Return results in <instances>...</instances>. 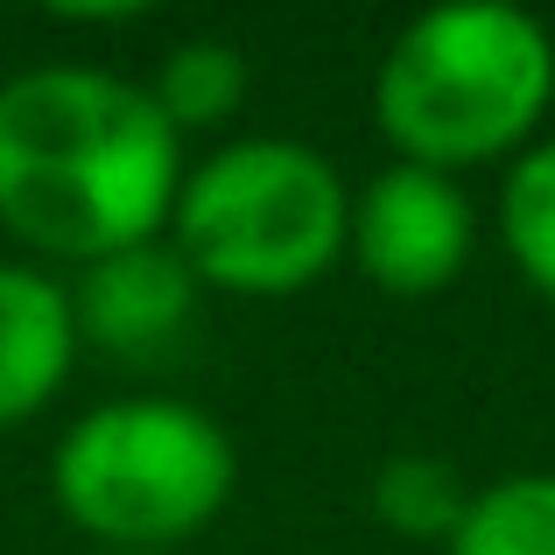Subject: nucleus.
Returning <instances> with one entry per match:
<instances>
[{
    "instance_id": "1",
    "label": "nucleus",
    "mask_w": 555,
    "mask_h": 555,
    "mask_svg": "<svg viewBox=\"0 0 555 555\" xmlns=\"http://www.w3.org/2000/svg\"><path fill=\"white\" fill-rule=\"evenodd\" d=\"M183 134L149 85L92 64H42L0 85V225L50 260H92L169 232Z\"/></svg>"
},
{
    "instance_id": "2",
    "label": "nucleus",
    "mask_w": 555,
    "mask_h": 555,
    "mask_svg": "<svg viewBox=\"0 0 555 555\" xmlns=\"http://www.w3.org/2000/svg\"><path fill=\"white\" fill-rule=\"evenodd\" d=\"M555 99V42L528 8L457 0L393 36L373 78V120L422 169H472L514 155Z\"/></svg>"
},
{
    "instance_id": "3",
    "label": "nucleus",
    "mask_w": 555,
    "mask_h": 555,
    "mask_svg": "<svg viewBox=\"0 0 555 555\" xmlns=\"http://www.w3.org/2000/svg\"><path fill=\"white\" fill-rule=\"evenodd\" d=\"M352 240V197L324 149L282 134H254L183 169L169 246L197 288L225 296H302L338 268Z\"/></svg>"
},
{
    "instance_id": "4",
    "label": "nucleus",
    "mask_w": 555,
    "mask_h": 555,
    "mask_svg": "<svg viewBox=\"0 0 555 555\" xmlns=\"http://www.w3.org/2000/svg\"><path fill=\"white\" fill-rule=\"evenodd\" d=\"M240 450L190 401H106L64 429L50 492L99 555H169L232 506Z\"/></svg>"
},
{
    "instance_id": "5",
    "label": "nucleus",
    "mask_w": 555,
    "mask_h": 555,
    "mask_svg": "<svg viewBox=\"0 0 555 555\" xmlns=\"http://www.w3.org/2000/svg\"><path fill=\"white\" fill-rule=\"evenodd\" d=\"M352 260L379 296H443L478 246V211L457 177L422 163H393L352 197Z\"/></svg>"
},
{
    "instance_id": "6",
    "label": "nucleus",
    "mask_w": 555,
    "mask_h": 555,
    "mask_svg": "<svg viewBox=\"0 0 555 555\" xmlns=\"http://www.w3.org/2000/svg\"><path fill=\"white\" fill-rule=\"evenodd\" d=\"M197 274L183 268V254L169 240L127 246L92 268H78L70 282V317H78V345L106 359H155L190 331L197 317Z\"/></svg>"
},
{
    "instance_id": "7",
    "label": "nucleus",
    "mask_w": 555,
    "mask_h": 555,
    "mask_svg": "<svg viewBox=\"0 0 555 555\" xmlns=\"http://www.w3.org/2000/svg\"><path fill=\"white\" fill-rule=\"evenodd\" d=\"M78 366L70 288L42 268L0 260V429H22L64 393Z\"/></svg>"
},
{
    "instance_id": "8",
    "label": "nucleus",
    "mask_w": 555,
    "mask_h": 555,
    "mask_svg": "<svg viewBox=\"0 0 555 555\" xmlns=\"http://www.w3.org/2000/svg\"><path fill=\"white\" fill-rule=\"evenodd\" d=\"M472 506V486L457 478V464L436 450H393L373 472V520L415 542H450Z\"/></svg>"
},
{
    "instance_id": "9",
    "label": "nucleus",
    "mask_w": 555,
    "mask_h": 555,
    "mask_svg": "<svg viewBox=\"0 0 555 555\" xmlns=\"http://www.w3.org/2000/svg\"><path fill=\"white\" fill-rule=\"evenodd\" d=\"M149 99H155V113H163L177 134H190V127H218V120H232L240 99H246V56L232 50V42H218V36H190V42H177V50L155 64Z\"/></svg>"
},
{
    "instance_id": "10",
    "label": "nucleus",
    "mask_w": 555,
    "mask_h": 555,
    "mask_svg": "<svg viewBox=\"0 0 555 555\" xmlns=\"http://www.w3.org/2000/svg\"><path fill=\"white\" fill-rule=\"evenodd\" d=\"M450 555H555V472H520L472 492Z\"/></svg>"
},
{
    "instance_id": "11",
    "label": "nucleus",
    "mask_w": 555,
    "mask_h": 555,
    "mask_svg": "<svg viewBox=\"0 0 555 555\" xmlns=\"http://www.w3.org/2000/svg\"><path fill=\"white\" fill-rule=\"evenodd\" d=\"M500 240L534 296L555 302V141H534L514 155L500 190Z\"/></svg>"
}]
</instances>
